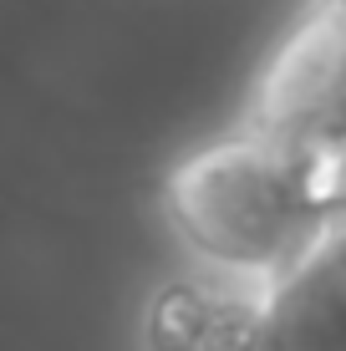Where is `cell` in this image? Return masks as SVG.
Returning <instances> with one entry per match:
<instances>
[{
  "instance_id": "cell-1",
  "label": "cell",
  "mask_w": 346,
  "mask_h": 351,
  "mask_svg": "<svg viewBox=\"0 0 346 351\" xmlns=\"http://www.w3.org/2000/svg\"><path fill=\"white\" fill-rule=\"evenodd\" d=\"M163 209L209 270L255 285H280L336 234L285 153L249 128L188 153L163 178Z\"/></svg>"
},
{
  "instance_id": "cell-2",
  "label": "cell",
  "mask_w": 346,
  "mask_h": 351,
  "mask_svg": "<svg viewBox=\"0 0 346 351\" xmlns=\"http://www.w3.org/2000/svg\"><path fill=\"white\" fill-rule=\"evenodd\" d=\"M245 128L275 143L306 199L346 229V0H321L275 51Z\"/></svg>"
},
{
  "instance_id": "cell-3",
  "label": "cell",
  "mask_w": 346,
  "mask_h": 351,
  "mask_svg": "<svg viewBox=\"0 0 346 351\" xmlns=\"http://www.w3.org/2000/svg\"><path fill=\"white\" fill-rule=\"evenodd\" d=\"M148 351H270V285L184 275L148 306Z\"/></svg>"
},
{
  "instance_id": "cell-4",
  "label": "cell",
  "mask_w": 346,
  "mask_h": 351,
  "mask_svg": "<svg viewBox=\"0 0 346 351\" xmlns=\"http://www.w3.org/2000/svg\"><path fill=\"white\" fill-rule=\"evenodd\" d=\"M270 351H346V229L270 285Z\"/></svg>"
}]
</instances>
